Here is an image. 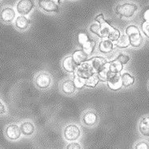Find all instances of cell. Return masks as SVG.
I'll return each instance as SVG.
<instances>
[{
  "label": "cell",
  "mask_w": 149,
  "mask_h": 149,
  "mask_svg": "<svg viewBox=\"0 0 149 149\" xmlns=\"http://www.w3.org/2000/svg\"><path fill=\"white\" fill-rule=\"evenodd\" d=\"M125 31H126V35L128 36L130 45H132L134 48H139L142 45L143 39L138 27L135 25H129L126 28Z\"/></svg>",
  "instance_id": "obj_1"
},
{
  "label": "cell",
  "mask_w": 149,
  "mask_h": 149,
  "mask_svg": "<svg viewBox=\"0 0 149 149\" xmlns=\"http://www.w3.org/2000/svg\"><path fill=\"white\" fill-rule=\"evenodd\" d=\"M137 9L138 7L135 3H124L118 4L115 8V12L120 17L131 18L135 15Z\"/></svg>",
  "instance_id": "obj_2"
},
{
  "label": "cell",
  "mask_w": 149,
  "mask_h": 149,
  "mask_svg": "<svg viewBox=\"0 0 149 149\" xmlns=\"http://www.w3.org/2000/svg\"><path fill=\"white\" fill-rule=\"evenodd\" d=\"M94 21L98 23V24L100 26V36H99L100 38H106V37L108 38L109 35L115 28L113 26H111L108 21L105 19L103 14H99L97 15L94 19Z\"/></svg>",
  "instance_id": "obj_3"
},
{
  "label": "cell",
  "mask_w": 149,
  "mask_h": 149,
  "mask_svg": "<svg viewBox=\"0 0 149 149\" xmlns=\"http://www.w3.org/2000/svg\"><path fill=\"white\" fill-rule=\"evenodd\" d=\"M94 73H95V72L90 64V61H86V62L77 66L76 70L74 72V76L80 77L83 79L86 80Z\"/></svg>",
  "instance_id": "obj_4"
},
{
  "label": "cell",
  "mask_w": 149,
  "mask_h": 149,
  "mask_svg": "<svg viewBox=\"0 0 149 149\" xmlns=\"http://www.w3.org/2000/svg\"><path fill=\"white\" fill-rule=\"evenodd\" d=\"M35 84L39 89L45 90L49 88L52 83L51 75L48 73H40L36 76L34 79Z\"/></svg>",
  "instance_id": "obj_5"
},
{
  "label": "cell",
  "mask_w": 149,
  "mask_h": 149,
  "mask_svg": "<svg viewBox=\"0 0 149 149\" xmlns=\"http://www.w3.org/2000/svg\"><path fill=\"white\" fill-rule=\"evenodd\" d=\"M64 135L65 138L69 141H74L80 137L81 135V131L79 127L74 124L68 125L65 128L64 131Z\"/></svg>",
  "instance_id": "obj_6"
},
{
  "label": "cell",
  "mask_w": 149,
  "mask_h": 149,
  "mask_svg": "<svg viewBox=\"0 0 149 149\" xmlns=\"http://www.w3.org/2000/svg\"><path fill=\"white\" fill-rule=\"evenodd\" d=\"M34 7V3L32 0H19L16 5L17 12L20 15H28Z\"/></svg>",
  "instance_id": "obj_7"
},
{
  "label": "cell",
  "mask_w": 149,
  "mask_h": 149,
  "mask_svg": "<svg viewBox=\"0 0 149 149\" xmlns=\"http://www.w3.org/2000/svg\"><path fill=\"white\" fill-rule=\"evenodd\" d=\"M38 6L46 12H58V4L53 0H38Z\"/></svg>",
  "instance_id": "obj_8"
},
{
  "label": "cell",
  "mask_w": 149,
  "mask_h": 149,
  "mask_svg": "<svg viewBox=\"0 0 149 149\" xmlns=\"http://www.w3.org/2000/svg\"><path fill=\"white\" fill-rule=\"evenodd\" d=\"M107 82L110 90L114 91L120 90L123 86L121 75H118V73H112Z\"/></svg>",
  "instance_id": "obj_9"
},
{
  "label": "cell",
  "mask_w": 149,
  "mask_h": 149,
  "mask_svg": "<svg viewBox=\"0 0 149 149\" xmlns=\"http://www.w3.org/2000/svg\"><path fill=\"white\" fill-rule=\"evenodd\" d=\"M5 134L9 139L16 140L20 137L22 133H21L20 127L19 126H17L16 124H10L7 127Z\"/></svg>",
  "instance_id": "obj_10"
},
{
  "label": "cell",
  "mask_w": 149,
  "mask_h": 149,
  "mask_svg": "<svg viewBox=\"0 0 149 149\" xmlns=\"http://www.w3.org/2000/svg\"><path fill=\"white\" fill-rule=\"evenodd\" d=\"M15 17V11L11 7H5L2 10L1 13H0L1 20L4 23H6V24L11 23L14 20Z\"/></svg>",
  "instance_id": "obj_11"
},
{
  "label": "cell",
  "mask_w": 149,
  "mask_h": 149,
  "mask_svg": "<svg viewBox=\"0 0 149 149\" xmlns=\"http://www.w3.org/2000/svg\"><path fill=\"white\" fill-rule=\"evenodd\" d=\"M61 89L63 93L66 95L73 94L77 90L75 84L73 82V80L71 79L65 80L61 85Z\"/></svg>",
  "instance_id": "obj_12"
},
{
  "label": "cell",
  "mask_w": 149,
  "mask_h": 149,
  "mask_svg": "<svg viewBox=\"0 0 149 149\" xmlns=\"http://www.w3.org/2000/svg\"><path fill=\"white\" fill-rule=\"evenodd\" d=\"M82 122L87 127H92L97 123V115L94 111H87L83 114Z\"/></svg>",
  "instance_id": "obj_13"
},
{
  "label": "cell",
  "mask_w": 149,
  "mask_h": 149,
  "mask_svg": "<svg viewBox=\"0 0 149 149\" xmlns=\"http://www.w3.org/2000/svg\"><path fill=\"white\" fill-rule=\"evenodd\" d=\"M114 49V44L109 39L102 40L99 42L98 45V51L102 54H108L111 53Z\"/></svg>",
  "instance_id": "obj_14"
},
{
  "label": "cell",
  "mask_w": 149,
  "mask_h": 149,
  "mask_svg": "<svg viewBox=\"0 0 149 149\" xmlns=\"http://www.w3.org/2000/svg\"><path fill=\"white\" fill-rule=\"evenodd\" d=\"M62 67L63 69L66 71L67 73H74L76 70L77 65L74 62L72 56H68L64 58L62 61Z\"/></svg>",
  "instance_id": "obj_15"
},
{
  "label": "cell",
  "mask_w": 149,
  "mask_h": 149,
  "mask_svg": "<svg viewBox=\"0 0 149 149\" xmlns=\"http://www.w3.org/2000/svg\"><path fill=\"white\" fill-rule=\"evenodd\" d=\"M97 74L101 81H104V82L107 81L108 78L112 74L111 70H110V62H107V64H105L104 65L102 66L100 70L97 71Z\"/></svg>",
  "instance_id": "obj_16"
},
{
  "label": "cell",
  "mask_w": 149,
  "mask_h": 149,
  "mask_svg": "<svg viewBox=\"0 0 149 149\" xmlns=\"http://www.w3.org/2000/svg\"><path fill=\"white\" fill-rule=\"evenodd\" d=\"M72 57H73V61H74L77 66H78L81 64L86 61L87 58H88V55L84 52L82 49H77L73 52Z\"/></svg>",
  "instance_id": "obj_17"
},
{
  "label": "cell",
  "mask_w": 149,
  "mask_h": 149,
  "mask_svg": "<svg viewBox=\"0 0 149 149\" xmlns=\"http://www.w3.org/2000/svg\"><path fill=\"white\" fill-rule=\"evenodd\" d=\"M89 61H90V64H91V65L93 67L95 73H97V71L100 70L105 64L107 63V59H105L104 57H102V56H94V57L91 58Z\"/></svg>",
  "instance_id": "obj_18"
},
{
  "label": "cell",
  "mask_w": 149,
  "mask_h": 149,
  "mask_svg": "<svg viewBox=\"0 0 149 149\" xmlns=\"http://www.w3.org/2000/svg\"><path fill=\"white\" fill-rule=\"evenodd\" d=\"M30 25V20L28 18H26L24 15H19L16 18L15 22V28L19 30H26Z\"/></svg>",
  "instance_id": "obj_19"
},
{
  "label": "cell",
  "mask_w": 149,
  "mask_h": 149,
  "mask_svg": "<svg viewBox=\"0 0 149 149\" xmlns=\"http://www.w3.org/2000/svg\"><path fill=\"white\" fill-rule=\"evenodd\" d=\"M139 132L143 136L149 137V116L143 118L139 123Z\"/></svg>",
  "instance_id": "obj_20"
},
{
  "label": "cell",
  "mask_w": 149,
  "mask_h": 149,
  "mask_svg": "<svg viewBox=\"0 0 149 149\" xmlns=\"http://www.w3.org/2000/svg\"><path fill=\"white\" fill-rule=\"evenodd\" d=\"M19 127H20L21 133L24 134V135H27V136H30V135H32L34 131H35L34 125L29 121L23 123Z\"/></svg>",
  "instance_id": "obj_21"
},
{
  "label": "cell",
  "mask_w": 149,
  "mask_h": 149,
  "mask_svg": "<svg viewBox=\"0 0 149 149\" xmlns=\"http://www.w3.org/2000/svg\"><path fill=\"white\" fill-rule=\"evenodd\" d=\"M121 79L123 86L125 87V88L132 86V85H134V83H135V77L129 73H123L121 75Z\"/></svg>",
  "instance_id": "obj_22"
},
{
  "label": "cell",
  "mask_w": 149,
  "mask_h": 149,
  "mask_svg": "<svg viewBox=\"0 0 149 149\" xmlns=\"http://www.w3.org/2000/svg\"><path fill=\"white\" fill-rule=\"evenodd\" d=\"M95 45H96L95 41L90 39L83 45H81V48H82V50L86 53L87 55H91L94 52V49H95Z\"/></svg>",
  "instance_id": "obj_23"
},
{
  "label": "cell",
  "mask_w": 149,
  "mask_h": 149,
  "mask_svg": "<svg viewBox=\"0 0 149 149\" xmlns=\"http://www.w3.org/2000/svg\"><path fill=\"white\" fill-rule=\"evenodd\" d=\"M116 47L119 49H126L130 45V40H129L128 36L127 35H121L116 41Z\"/></svg>",
  "instance_id": "obj_24"
},
{
  "label": "cell",
  "mask_w": 149,
  "mask_h": 149,
  "mask_svg": "<svg viewBox=\"0 0 149 149\" xmlns=\"http://www.w3.org/2000/svg\"><path fill=\"white\" fill-rule=\"evenodd\" d=\"M99 81H100V80L98 78L97 73H95L93 75H91L89 78H87L86 80L85 86L90 87V88H94V87L97 86V85L98 84Z\"/></svg>",
  "instance_id": "obj_25"
},
{
  "label": "cell",
  "mask_w": 149,
  "mask_h": 149,
  "mask_svg": "<svg viewBox=\"0 0 149 149\" xmlns=\"http://www.w3.org/2000/svg\"><path fill=\"white\" fill-rule=\"evenodd\" d=\"M123 70V65H122L119 61L116 60H113L110 61V70L112 73H119Z\"/></svg>",
  "instance_id": "obj_26"
},
{
  "label": "cell",
  "mask_w": 149,
  "mask_h": 149,
  "mask_svg": "<svg viewBox=\"0 0 149 149\" xmlns=\"http://www.w3.org/2000/svg\"><path fill=\"white\" fill-rule=\"evenodd\" d=\"M90 37H89V36L87 34L86 32L85 31H81L78 32V34L77 36V42L79 43V45L81 46V45H83L87 40H90Z\"/></svg>",
  "instance_id": "obj_27"
},
{
  "label": "cell",
  "mask_w": 149,
  "mask_h": 149,
  "mask_svg": "<svg viewBox=\"0 0 149 149\" xmlns=\"http://www.w3.org/2000/svg\"><path fill=\"white\" fill-rule=\"evenodd\" d=\"M114 60H116V61H119L122 65H126L130 61V56L128 55H127V54L120 52V53H118V56Z\"/></svg>",
  "instance_id": "obj_28"
},
{
  "label": "cell",
  "mask_w": 149,
  "mask_h": 149,
  "mask_svg": "<svg viewBox=\"0 0 149 149\" xmlns=\"http://www.w3.org/2000/svg\"><path fill=\"white\" fill-rule=\"evenodd\" d=\"M73 82L75 84V86L77 89H82L86 85V80L80 77L74 76Z\"/></svg>",
  "instance_id": "obj_29"
},
{
  "label": "cell",
  "mask_w": 149,
  "mask_h": 149,
  "mask_svg": "<svg viewBox=\"0 0 149 149\" xmlns=\"http://www.w3.org/2000/svg\"><path fill=\"white\" fill-rule=\"evenodd\" d=\"M90 32L97 35L99 37V36H100V26L98 24H93L90 25Z\"/></svg>",
  "instance_id": "obj_30"
},
{
  "label": "cell",
  "mask_w": 149,
  "mask_h": 149,
  "mask_svg": "<svg viewBox=\"0 0 149 149\" xmlns=\"http://www.w3.org/2000/svg\"><path fill=\"white\" fill-rule=\"evenodd\" d=\"M141 27H142V31L143 32V34L147 37L149 38V23L146 22V21H143L142 25H141Z\"/></svg>",
  "instance_id": "obj_31"
},
{
  "label": "cell",
  "mask_w": 149,
  "mask_h": 149,
  "mask_svg": "<svg viewBox=\"0 0 149 149\" xmlns=\"http://www.w3.org/2000/svg\"><path fill=\"white\" fill-rule=\"evenodd\" d=\"M135 149H149V145L148 143L144 142V141H141V142H139L135 145Z\"/></svg>",
  "instance_id": "obj_32"
},
{
  "label": "cell",
  "mask_w": 149,
  "mask_h": 149,
  "mask_svg": "<svg viewBox=\"0 0 149 149\" xmlns=\"http://www.w3.org/2000/svg\"><path fill=\"white\" fill-rule=\"evenodd\" d=\"M66 149H81V147L80 145L78 143H70L67 145Z\"/></svg>",
  "instance_id": "obj_33"
},
{
  "label": "cell",
  "mask_w": 149,
  "mask_h": 149,
  "mask_svg": "<svg viewBox=\"0 0 149 149\" xmlns=\"http://www.w3.org/2000/svg\"><path fill=\"white\" fill-rule=\"evenodd\" d=\"M143 17L144 21L149 23V9H148V10H146L145 11H144V13L143 15Z\"/></svg>",
  "instance_id": "obj_34"
},
{
  "label": "cell",
  "mask_w": 149,
  "mask_h": 149,
  "mask_svg": "<svg viewBox=\"0 0 149 149\" xmlns=\"http://www.w3.org/2000/svg\"><path fill=\"white\" fill-rule=\"evenodd\" d=\"M5 112H6V107L3 103L0 101V114H4Z\"/></svg>",
  "instance_id": "obj_35"
}]
</instances>
